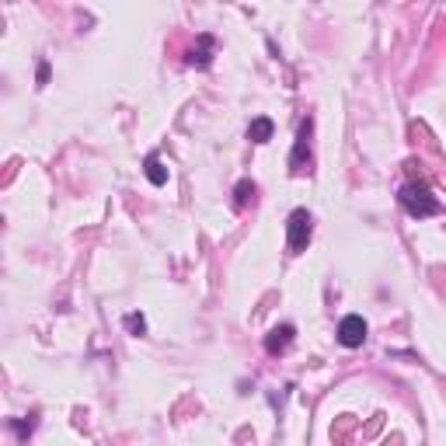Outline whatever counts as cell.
I'll use <instances>...</instances> for the list:
<instances>
[{
  "label": "cell",
  "instance_id": "cell-1",
  "mask_svg": "<svg viewBox=\"0 0 446 446\" xmlns=\"http://www.w3.org/2000/svg\"><path fill=\"white\" fill-rule=\"evenodd\" d=\"M401 206L408 209V216H415V220H425V216H436L443 206H439V199L422 185V182H408V185H401Z\"/></svg>",
  "mask_w": 446,
  "mask_h": 446
},
{
  "label": "cell",
  "instance_id": "cell-2",
  "mask_svg": "<svg viewBox=\"0 0 446 446\" xmlns=\"http://www.w3.org/2000/svg\"><path fill=\"white\" fill-rule=\"evenodd\" d=\"M310 231H314V227H310V213H307V209H293L290 220H286V248H290V255L307 251Z\"/></svg>",
  "mask_w": 446,
  "mask_h": 446
},
{
  "label": "cell",
  "instance_id": "cell-3",
  "mask_svg": "<svg viewBox=\"0 0 446 446\" xmlns=\"http://www.w3.org/2000/svg\"><path fill=\"white\" fill-rule=\"evenodd\" d=\"M366 321L359 317V314H349V317H342V324H339V342L346 346V349H359L363 342H366Z\"/></svg>",
  "mask_w": 446,
  "mask_h": 446
},
{
  "label": "cell",
  "instance_id": "cell-4",
  "mask_svg": "<svg viewBox=\"0 0 446 446\" xmlns=\"http://www.w3.org/2000/svg\"><path fill=\"white\" fill-rule=\"evenodd\" d=\"M297 339V328L293 324H275L268 334H265V352L268 356H279V352H286Z\"/></svg>",
  "mask_w": 446,
  "mask_h": 446
},
{
  "label": "cell",
  "instance_id": "cell-5",
  "mask_svg": "<svg viewBox=\"0 0 446 446\" xmlns=\"http://www.w3.org/2000/svg\"><path fill=\"white\" fill-rule=\"evenodd\" d=\"M310 133H314V123L304 119V123H300L297 147H293V153H290V167H293V171H304V157H310Z\"/></svg>",
  "mask_w": 446,
  "mask_h": 446
},
{
  "label": "cell",
  "instance_id": "cell-6",
  "mask_svg": "<svg viewBox=\"0 0 446 446\" xmlns=\"http://www.w3.org/2000/svg\"><path fill=\"white\" fill-rule=\"evenodd\" d=\"M189 60H192V67H199V70H206L209 63H213V35H199V49H192V56H189Z\"/></svg>",
  "mask_w": 446,
  "mask_h": 446
},
{
  "label": "cell",
  "instance_id": "cell-7",
  "mask_svg": "<svg viewBox=\"0 0 446 446\" xmlns=\"http://www.w3.org/2000/svg\"><path fill=\"white\" fill-rule=\"evenodd\" d=\"M248 140L251 143H268L272 140V119H255L248 126Z\"/></svg>",
  "mask_w": 446,
  "mask_h": 446
},
{
  "label": "cell",
  "instance_id": "cell-8",
  "mask_svg": "<svg viewBox=\"0 0 446 446\" xmlns=\"http://www.w3.org/2000/svg\"><path fill=\"white\" fill-rule=\"evenodd\" d=\"M147 178H150L153 185H167V167L160 164V157H157V153H150V157H147Z\"/></svg>",
  "mask_w": 446,
  "mask_h": 446
},
{
  "label": "cell",
  "instance_id": "cell-9",
  "mask_svg": "<svg viewBox=\"0 0 446 446\" xmlns=\"http://www.w3.org/2000/svg\"><path fill=\"white\" fill-rule=\"evenodd\" d=\"M126 328H129L133 334H147V321H143V314H129V317H126Z\"/></svg>",
  "mask_w": 446,
  "mask_h": 446
},
{
  "label": "cell",
  "instance_id": "cell-10",
  "mask_svg": "<svg viewBox=\"0 0 446 446\" xmlns=\"http://www.w3.org/2000/svg\"><path fill=\"white\" fill-rule=\"evenodd\" d=\"M248 199H255V185H251V182L244 178V182L237 185V206H244Z\"/></svg>",
  "mask_w": 446,
  "mask_h": 446
},
{
  "label": "cell",
  "instance_id": "cell-11",
  "mask_svg": "<svg viewBox=\"0 0 446 446\" xmlns=\"http://www.w3.org/2000/svg\"><path fill=\"white\" fill-rule=\"evenodd\" d=\"M45 84H49V63L42 60L39 63V87H45Z\"/></svg>",
  "mask_w": 446,
  "mask_h": 446
}]
</instances>
